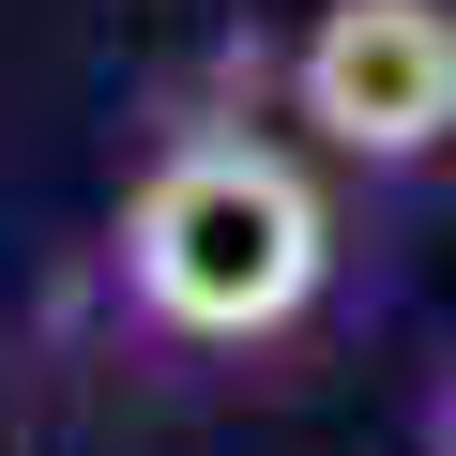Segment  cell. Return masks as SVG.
<instances>
[{
	"label": "cell",
	"mask_w": 456,
	"mask_h": 456,
	"mask_svg": "<svg viewBox=\"0 0 456 456\" xmlns=\"http://www.w3.org/2000/svg\"><path fill=\"white\" fill-rule=\"evenodd\" d=\"M122 274L167 335H213V350H259L320 305L335 274V213L320 183L274 152V137H183L152 152V183L122 198Z\"/></svg>",
	"instance_id": "obj_1"
},
{
	"label": "cell",
	"mask_w": 456,
	"mask_h": 456,
	"mask_svg": "<svg viewBox=\"0 0 456 456\" xmlns=\"http://www.w3.org/2000/svg\"><path fill=\"white\" fill-rule=\"evenodd\" d=\"M289 92L335 152L365 167H411L456 137V16L441 0H335V16L289 46Z\"/></svg>",
	"instance_id": "obj_2"
},
{
	"label": "cell",
	"mask_w": 456,
	"mask_h": 456,
	"mask_svg": "<svg viewBox=\"0 0 456 456\" xmlns=\"http://www.w3.org/2000/svg\"><path fill=\"white\" fill-rule=\"evenodd\" d=\"M441 441H456V411H441Z\"/></svg>",
	"instance_id": "obj_3"
}]
</instances>
